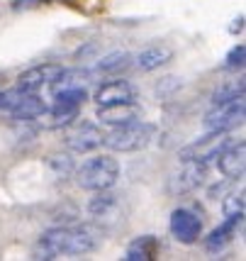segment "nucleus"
Masks as SVG:
<instances>
[{
	"label": "nucleus",
	"mask_w": 246,
	"mask_h": 261,
	"mask_svg": "<svg viewBox=\"0 0 246 261\" xmlns=\"http://www.w3.org/2000/svg\"><path fill=\"white\" fill-rule=\"evenodd\" d=\"M127 100H134V86L129 81H110V83H102L95 91V102L98 105H112V102Z\"/></svg>",
	"instance_id": "f8f14e48"
},
{
	"label": "nucleus",
	"mask_w": 246,
	"mask_h": 261,
	"mask_svg": "<svg viewBox=\"0 0 246 261\" xmlns=\"http://www.w3.org/2000/svg\"><path fill=\"white\" fill-rule=\"evenodd\" d=\"M22 95H24V91H20V88L8 91V93H0V110H12Z\"/></svg>",
	"instance_id": "b1692460"
},
{
	"label": "nucleus",
	"mask_w": 246,
	"mask_h": 261,
	"mask_svg": "<svg viewBox=\"0 0 246 261\" xmlns=\"http://www.w3.org/2000/svg\"><path fill=\"white\" fill-rule=\"evenodd\" d=\"M129 54L127 51H112L107 57H102L98 64H95V71L98 73H120L129 66Z\"/></svg>",
	"instance_id": "a211bd4d"
},
{
	"label": "nucleus",
	"mask_w": 246,
	"mask_h": 261,
	"mask_svg": "<svg viewBox=\"0 0 246 261\" xmlns=\"http://www.w3.org/2000/svg\"><path fill=\"white\" fill-rule=\"evenodd\" d=\"M10 113H12L15 120H34V117H39V115L46 113V105H44V100H42L39 95H34V93H24Z\"/></svg>",
	"instance_id": "2eb2a0df"
},
{
	"label": "nucleus",
	"mask_w": 246,
	"mask_h": 261,
	"mask_svg": "<svg viewBox=\"0 0 246 261\" xmlns=\"http://www.w3.org/2000/svg\"><path fill=\"white\" fill-rule=\"evenodd\" d=\"M115 203H117L115 195H110L107 191H98V198H93V203H90V213L95 217H102L115 207Z\"/></svg>",
	"instance_id": "aec40b11"
},
{
	"label": "nucleus",
	"mask_w": 246,
	"mask_h": 261,
	"mask_svg": "<svg viewBox=\"0 0 246 261\" xmlns=\"http://www.w3.org/2000/svg\"><path fill=\"white\" fill-rule=\"evenodd\" d=\"M173 59V49L166 44H151L146 46L144 51L136 57V66H139V71H156V68H161L163 64H168Z\"/></svg>",
	"instance_id": "4468645a"
},
{
	"label": "nucleus",
	"mask_w": 246,
	"mask_h": 261,
	"mask_svg": "<svg viewBox=\"0 0 246 261\" xmlns=\"http://www.w3.org/2000/svg\"><path fill=\"white\" fill-rule=\"evenodd\" d=\"M88 98V93L83 86H71V88H61L54 95V108H80V102Z\"/></svg>",
	"instance_id": "f3484780"
},
{
	"label": "nucleus",
	"mask_w": 246,
	"mask_h": 261,
	"mask_svg": "<svg viewBox=\"0 0 246 261\" xmlns=\"http://www.w3.org/2000/svg\"><path fill=\"white\" fill-rule=\"evenodd\" d=\"M61 71H64V66H59V64H39V66H32L17 79V88L24 93H34V91H39V88H44V86H51L61 76Z\"/></svg>",
	"instance_id": "0eeeda50"
},
{
	"label": "nucleus",
	"mask_w": 246,
	"mask_h": 261,
	"mask_svg": "<svg viewBox=\"0 0 246 261\" xmlns=\"http://www.w3.org/2000/svg\"><path fill=\"white\" fill-rule=\"evenodd\" d=\"M139 117H142V108L134 100L112 102V105H100L98 108V120H100L102 125H110V127L127 125V122L139 120Z\"/></svg>",
	"instance_id": "1a4fd4ad"
},
{
	"label": "nucleus",
	"mask_w": 246,
	"mask_h": 261,
	"mask_svg": "<svg viewBox=\"0 0 246 261\" xmlns=\"http://www.w3.org/2000/svg\"><path fill=\"white\" fill-rule=\"evenodd\" d=\"M100 229L80 225V227H56L42 234L37 244V259H59V256H83L100 247Z\"/></svg>",
	"instance_id": "f257e3e1"
},
{
	"label": "nucleus",
	"mask_w": 246,
	"mask_h": 261,
	"mask_svg": "<svg viewBox=\"0 0 246 261\" xmlns=\"http://www.w3.org/2000/svg\"><path fill=\"white\" fill-rule=\"evenodd\" d=\"M102 132L98 129L95 125H88V122H83L78 125L71 135L66 137V144L73 151H78V154H86V151H93V149H98L102 144Z\"/></svg>",
	"instance_id": "9b49d317"
},
{
	"label": "nucleus",
	"mask_w": 246,
	"mask_h": 261,
	"mask_svg": "<svg viewBox=\"0 0 246 261\" xmlns=\"http://www.w3.org/2000/svg\"><path fill=\"white\" fill-rule=\"evenodd\" d=\"M171 232H173V237L183 242V244H193V242H198V237L202 234V220L193 210H185V207H180L176 210L173 215H171Z\"/></svg>",
	"instance_id": "6e6552de"
},
{
	"label": "nucleus",
	"mask_w": 246,
	"mask_h": 261,
	"mask_svg": "<svg viewBox=\"0 0 246 261\" xmlns=\"http://www.w3.org/2000/svg\"><path fill=\"white\" fill-rule=\"evenodd\" d=\"M120 178V166L110 156H98V159L86 161L78 169V186L86 191H110Z\"/></svg>",
	"instance_id": "7ed1b4c3"
},
{
	"label": "nucleus",
	"mask_w": 246,
	"mask_h": 261,
	"mask_svg": "<svg viewBox=\"0 0 246 261\" xmlns=\"http://www.w3.org/2000/svg\"><path fill=\"white\" fill-rule=\"evenodd\" d=\"M217 166H220V171H222L227 178H244V171H246V144L241 139L232 142L217 156Z\"/></svg>",
	"instance_id": "9d476101"
},
{
	"label": "nucleus",
	"mask_w": 246,
	"mask_h": 261,
	"mask_svg": "<svg viewBox=\"0 0 246 261\" xmlns=\"http://www.w3.org/2000/svg\"><path fill=\"white\" fill-rule=\"evenodd\" d=\"M246 117V102L244 95L227 102H217L210 113L205 115V129L207 132H229L244 122Z\"/></svg>",
	"instance_id": "39448f33"
},
{
	"label": "nucleus",
	"mask_w": 246,
	"mask_h": 261,
	"mask_svg": "<svg viewBox=\"0 0 246 261\" xmlns=\"http://www.w3.org/2000/svg\"><path fill=\"white\" fill-rule=\"evenodd\" d=\"M244 205H246L244 191L232 193L229 198H224V213L227 215H244Z\"/></svg>",
	"instance_id": "4be33fe9"
},
{
	"label": "nucleus",
	"mask_w": 246,
	"mask_h": 261,
	"mask_svg": "<svg viewBox=\"0 0 246 261\" xmlns=\"http://www.w3.org/2000/svg\"><path fill=\"white\" fill-rule=\"evenodd\" d=\"M241 222H244V215H227V222H224V225H220L217 229H212V234L205 239V247H207V251H212V254L222 251L224 247L234 239L236 229L241 227Z\"/></svg>",
	"instance_id": "ddd939ff"
},
{
	"label": "nucleus",
	"mask_w": 246,
	"mask_h": 261,
	"mask_svg": "<svg viewBox=\"0 0 246 261\" xmlns=\"http://www.w3.org/2000/svg\"><path fill=\"white\" fill-rule=\"evenodd\" d=\"M158 254V239L154 234H146V237H139L129 244L127 249V261H151L156 259Z\"/></svg>",
	"instance_id": "dca6fc26"
},
{
	"label": "nucleus",
	"mask_w": 246,
	"mask_h": 261,
	"mask_svg": "<svg viewBox=\"0 0 246 261\" xmlns=\"http://www.w3.org/2000/svg\"><path fill=\"white\" fill-rule=\"evenodd\" d=\"M78 117V108H51V125L59 127V125H68L71 120Z\"/></svg>",
	"instance_id": "5701e85b"
},
{
	"label": "nucleus",
	"mask_w": 246,
	"mask_h": 261,
	"mask_svg": "<svg viewBox=\"0 0 246 261\" xmlns=\"http://www.w3.org/2000/svg\"><path fill=\"white\" fill-rule=\"evenodd\" d=\"M244 61H246V46L244 44H236L227 59H224V68H229V71H239V68H244Z\"/></svg>",
	"instance_id": "412c9836"
},
{
	"label": "nucleus",
	"mask_w": 246,
	"mask_h": 261,
	"mask_svg": "<svg viewBox=\"0 0 246 261\" xmlns=\"http://www.w3.org/2000/svg\"><path fill=\"white\" fill-rule=\"evenodd\" d=\"M241 30H244V17H236L234 20V24H232V27H229V32H241Z\"/></svg>",
	"instance_id": "393cba45"
},
{
	"label": "nucleus",
	"mask_w": 246,
	"mask_h": 261,
	"mask_svg": "<svg viewBox=\"0 0 246 261\" xmlns=\"http://www.w3.org/2000/svg\"><path fill=\"white\" fill-rule=\"evenodd\" d=\"M156 125L154 122H144V120H132L127 125L115 127L110 135L102 137V144L110 149V151H142L146 149L154 139H156Z\"/></svg>",
	"instance_id": "f03ea898"
},
{
	"label": "nucleus",
	"mask_w": 246,
	"mask_h": 261,
	"mask_svg": "<svg viewBox=\"0 0 246 261\" xmlns=\"http://www.w3.org/2000/svg\"><path fill=\"white\" fill-rule=\"evenodd\" d=\"M241 95H244V81H232V83H224V86H220V88L212 93V105H217V102H227V100H234V98H241Z\"/></svg>",
	"instance_id": "6ab92c4d"
},
{
	"label": "nucleus",
	"mask_w": 246,
	"mask_h": 261,
	"mask_svg": "<svg viewBox=\"0 0 246 261\" xmlns=\"http://www.w3.org/2000/svg\"><path fill=\"white\" fill-rule=\"evenodd\" d=\"M232 142H236V137H232L229 132H210V135L200 137L193 144L180 149L178 159L180 161H205L207 164L210 159H217Z\"/></svg>",
	"instance_id": "20e7f679"
},
{
	"label": "nucleus",
	"mask_w": 246,
	"mask_h": 261,
	"mask_svg": "<svg viewBox=\"0 0 246 261\" xmlns=\"http://www.w3.org/2000/svg\"><path fill=\"white\" fill-rule=\"evenodd\" d=\"M205 176H207V164L205 161H183V166L171 176L168 188H171V193L176 195L190 193L195 188H200Z\"/></svg>",
	"instance_id": "423d86ee"
}]
</instances>
